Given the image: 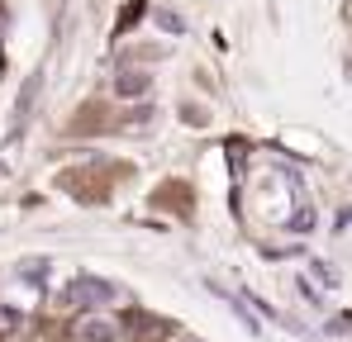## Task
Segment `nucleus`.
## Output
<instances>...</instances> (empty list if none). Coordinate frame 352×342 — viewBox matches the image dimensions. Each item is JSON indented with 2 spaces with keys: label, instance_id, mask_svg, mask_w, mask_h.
<instances>
[{
  "label": "nucleus",
  "instance_id": "f257e3e1",
  "mask_svg": "<svg viewBox=\"0 0 352 342\" xmlns=\"http://www.w3.org/2000/svg\"><path fill=\"white\" fill-rule=\"evenodd\" d=\"M115 299V285H105V281H76L72 290H67V304H110Z\"/></svg>",
  "mask_w": 352,
  "mask_h": 342
},
{
  "label": "nucleus",
  "instance_id": "f03ea898",
  "mask_svg": "<svg viewBox=\"0 0 352 342\" xmlns=\"http://www.w3.org/2000/svg\"><path fill=\"white\" fill-rule=\"evenodd\" d=\"M305 271H309V281H319L324 290H338V285H343V271H338L333 262H324V257H309Z\"/></svg>",
  "mask_w": 352,
  "mask_h": 342
},
{
  "label": "nucleus",
  "instance_id": "7ed1b4c3",
  "mask_svg": "<svg viewBox=\"0 0 352 342\" xmlns=\"http://www.w3.org/2000/svg\"><path fill=\"white\" fill-rule=\"evenodd\" d=\"M329 333H333V338H352V319H348V314H343V319H333V323H329Z\"/></svg>",
  "mask_w": 352,
  "mask_h": 342
},
{
  "label": "nucleus",
  "instance_id": "20e7f679",
  "mask_svg": "<svg viewBox=\"0 0 352 342\" xmlns=\"http://www.w3.org/2000/svg\"><path fill=\"white\" fill-rule=\"evenodd\" d=\"M157 24H162V29H167V34H181V19H176L172 10H162V14H157Z\"/></svg>",
  "mask_w": 352,
  "mask_h": 342
},
{
  "label": "nucleus",
  "instance_id": "39448f33",
  "mask_svg": "<svg viewBox=\"0 0 352 342\" xmlns=\"http://www.w3.org/2000/svg\"><path fill=\"white\" fill-rule=\"evenodd\" d=\"M333 228H338V238H348V247H352V209H348V214H338V224H333Z\"/></svg>",
  "mask_w": 352,
  "mask_h": 342
},
{
  "label": "nucleus",
  "instance_id": "423d86ee",
  "mask_svg": "<svg viewBox=\"0 0 352 342\" xmlns=\"http://www.w3.org/2000/svg\"><path fill=\"white\" fill-rule=\"evenodd\" d=\"M86 342H110V333L105 328H86Z\"/></svg>",
  "mask_w": 352,
  "mask_h": 342
}]
</instances>
